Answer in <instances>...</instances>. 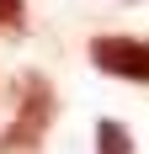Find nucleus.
<instances>
[{"instance_id": "obj_2", "label": "nucleus", "mask_w": 149, "mask_h": 154, "mask_svg": "<svg viewBox=\"0 0 149 154\" xmlns=\"http://www.w3.org/2000/svg\"><path fill=\"white\" fill-rule=\"evenodd\" d=\"M90 64L101 75L133 80V85H149V37H122V32H106L90 43Z\"/></svg>"}, {"instance_id": "obj_4", "label": "nucleus", "mask_w": 149, "mask_h": 154, "mask_svg": "<svg viewBox=\"0 0 149 154\" xmlns=\"http://www.w3.org/2000/svg\"><path fill=\"white\" fill-rule=\"evenodd\" d=\"M27 27V5L21 0H0V32H21Z\"/></svg>"}, {"instance_id": "obj_3", "label": "nucleus", "mask_w": 149, "mask_h": 154, "mask_svg": "<svg viewBox=\"0 0 149 154\" xmlns=\"http://www.w3.org/2000/svg\"><path fill=\"white\" fill-rule=\"evenodd\" d=\"M96 154H133V133L117 117H101L96 122Z\"/></svg>"}, {"instance_id": "obj_1", "label": "nucleus", "mask_w": 149, "mask_h": 154, "mask_svg": "<svg viewBox=\"0 0 149 154\" xmlns=\"http://www.w3.org/2000/svg\"><path fill=\"white\" fill-rule=\"evenodd\" d=\"M53 112H59V101L48 91V80L43 75H21L16 112L5 122V133H0V154H37L43 138H48V128H53Z\"/></svg>"}]
</instances>
